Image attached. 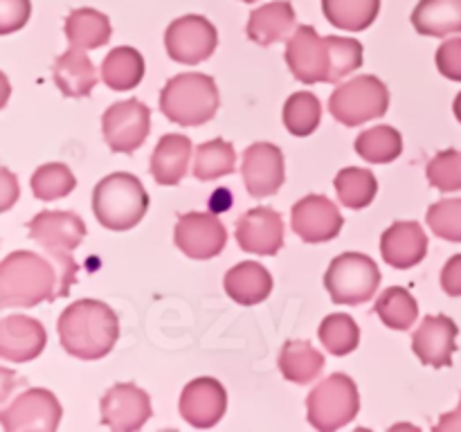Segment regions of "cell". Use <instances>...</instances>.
Masks as SVG:
<instances>
[{
	"label": "cell",
	"mask_w": 461,
	"mask_h": 432,
	"mask_svg": "<svg viewBox=\"0 0 461 432\" xmlns=\"http://www.w3.org/2000/svg\"><path fill=\"white\" fill-rule=\"evenodd\" d=\"M309 423L322 432L338 430L360 412V394L347 374H331L306 399Z\"/></svg>",
	"instance_id": "obj_6"
},
{
	"label": "cell",
	"mask_w": 461,
	"mask_h": 432,
	"mask_svg": "<svg viewBox=\"0 0 461 432\" xmlns=\"http://www.w3.org/2000/svg\"><path fill=\"white\" fill-rule=\"evenodd\" d=\"M356 151L363 160L385 165L396 160L403 151V138L394 126H374L356 138Z\"/></svg>",
	"instance_id": "obj_31"
},
{
	"label": "cell",
	"mask_w": 461,
	"mask_h": 432,
	"mask_svg": "<svg viewBox=\"0 0 461 432\" xmlns=\"http://www.w3.org/2000/svg\"><path fill=\"white\" fill-rule=\"evenodd\" d=\"M286 63L302 84H331V36H320L311 25H300L286 43Z\"/></svg>",
	"instance_id": "obj_8"
},
{
	"label": "cell",
	"mask_w": 461,
	"mask_h": 432,
	"mask_svg": "<svg viewBox=\"0 0 461 432\" xmlns=\"http://www.w3.org/2000/svg\"><path fill=\"white\" fill-rule=\"evenodd\" d=\"M237 243L243 252L273 256L284 246V220L273 207H255L237 223Z\"/></svg>",
	"instance_id": "obj_18"
},
{
	"label": "cell",
	"mask_w": 461,
	"mask_h": 432,
	"mask_svg": "<svg viewBox=\"0 0 461 432\" xmlns=\"http://www.w3.org/2000/svg\"><path fill=\"white\" fill-rule=\"evenodd\" d=\"M428 225L437 237L461 243V198H444L430 205Z\"/></svg>",
	"instance_id": "obj_39"
},
{
	"label": "cell",
	"mask_w": 461,
	"mask_h": 432,
	"mask_svg": "<svg viewBox=\"0 0 461 432\" xmlns=\"http://www.w3.org/2000/svg\"><path fill=\"white\" fill-rule=\"evenodd\" d=\"M390 106V90L378 76L360 75L338 86L329 99V111L340 124L360 126L383 117Z\"/></svg>",
	"instance_id": "obj_7"
},
{
	"label": "cell",
	"mask_w": 461,
	"mask_h": 432,
	"mask_svg": "<svg viewBox=\"0 0 461 432\" xmlns=\"http://www.w3.org/2000/svg\"><path fill=\"white\" fill-rule=\"evenodd\" d=\"M428 183L439 192H459L461 189V151L448 148L428 162Z\"/></svg>",
	"instance_id": "obj_38"
},
{
	"label": "cell",
	"mask_w": 461,
	"mask_h": 432,
	"mask_svg": "<svg viewBox=\"0 0 461 432\" xmlns=\"http://www.w3.org/2000/svg\"><path fill=\"white\" fill-rule=\"evenodd\" d=\"M120 336L115 310L99 300H79L59 318V338L63 349L79 360H99L108 356Z\"/></svg>",
	"instance_id": "obj_2"
},
{
	"label": "cell",
	"mask_w": 461,
	"mask_h": 432,
	"mask_svg": "<svg viewBox=\"0 0 461 432\" xmlns=\"http://www.w3.org/2000/svg\"><path fill=\"white\" fill-rule=\"evenodd\" d=\"M225 292L241 306H255L273 292V277L255 261H243L225 274Z\"/></svg>",
	"instance_id": "obj_23"
},
{
	"label": "cell",
	"mask_w": 461,
	"mask_h": 432,
	"mask_svg": "<svg viewBox=\"0 0 461 432\" xmlns=\"http://www.w3.org/2000/svg\"><path fill=\"white\" fill-rule=\"evenodd\" d=\"M336 192L342 205L351 207V210H363V207L372 205V201L376 198L378 180L369 169L347 166L336 176Z\"/></svg>",
	"instance_id": "obj_32"
},
{
	"label": "cell",
	"mask_w": 461,
	"mask_h": 432,
	"mask_svg": "<svg viewBox=\"0 0 461 432\" xmlns=\"http://www.w3.org/2000/svg\"><path fill=\"white\" fill-rule=\"evenodd\" d=\"M234 165H237V153L234 147L225 140L216 138L210 142L201 144L194 156V176L198 180H216L223 176L232 174Z\"/></svg>",
	"instance_id": "obj_33"
},
{
	"label": "cell",
	"mask_w": 461,
	"mask_h": 432,
	"mask_svg": "<svg viewBox=\"0 0 461 432\" xmlns=\"http://www.w3.org/2000/svg\"><path fill=\"white\" fill-rule=\"evenodd\" d=\"M77 187V178L61 162H50L32 174V192L39 201H57Z\"/></svg>",
	"instance_id": "obj_37"
},
{
	"label": "cell",
	"mask_w": 461,
	"mask_h": 432,
	"mask_svg": "<svg viewBox=\"0 0 461 432\" xmlns=\"http://www.w3.org/2000/svg\"><path fill=\"white\" fill-rule=\"evenodd\" d=\"M104 140L115 153L138 151L151 130V111L140 99L117 102L102 117Z\"/></svg>",
	"instance_id": "obj_10"
},
{
	"label": "cell",
	"mask_w": 461,
	"mask_h": 432,
	"mask_svg": "<svg viewBox=\"0 0 461 432\" xmlns=\"http://www.w3.org/2000/svg\"><path fill=\"white\" fill-rule=\"evenodd\" d=\"M57 264L48 255L16 250L0 264V306L3 309H32L41 302L59 300Z\"/></svg>",
	"instance_id": "obj_1"
},
{
	"label": "cell",
	"mask_w": 461,
	"mask_h": 432,
	"mask_svg": "<svg viewBox=\"0 0 461 432\" xmlns=\"http://www.w3.org/2000/svg\"><path fill=\"white\" fill-rule=\"evenodd\" d=\"M32 12L30 0H0V34L21 30Z\"/></svg>",
	"instance_id": "obj_40"
},
{
	"label": "cell",
	"mask_w": 461,
	"mask_h": 432,
	"mask_svg": "<svg viewBox=\"0 0 461 432\" xmlns=\"http://www.w3.org/2000/svg\"><path fill=\"white\" fill-rule=\"evenodd\" d=\"M441 288L450 297H461V255L450 256L441 270Z\"/></svg>",
	"instance_id": "obj_42"
},
{
	"label": "cell",
	"mask_w": 461,
	"mask_h": 432,
	"mask_svg": "<svg viewBox=\"0 0 461 432\" xmlns=\"http://www.w3.org/2000/svg\"><path fill=\"white\" fill-rule=\"evenodd\" d=\"M291 216L293 230L306 243L331 241L340 234L342 225H345V219H342L336 202L329 201L327 196H318V194H309L302 201H297L293 205Z\"/></svg>",
	"instance_id": "obj_15"
},
{
	"label": "cell",
	"mask_w": 461,
	"mask_h": 432,
	"mask_svg": "<svg viewBox=\"0 0 461 432\" xmlns=\"http://www.w3.org/2000/svg\"><path fill=\"white\" fill-rule=\"evenodd\" d=\"M412 25L421 36L461 34V0H419Z\"/></svg>",
	"instance_id": "obj_26"
},
{
	"label": "cell",
	"mask_w": 461,
	"mask_h": 432,
	"mask_svg": "<svg viewBox=\"0 0 461 432\" xmlns=\"http://www.w3.org/2000/svg\"><path fill=\"white\" fill-rule=\"evenodd\" d=\"M180 417L194 428H212L221 421L228 408V394L216 378H196L180 394Z\"/></svg>",
	"instance_id": "obj_17"
},
{
	"label": "cell",
	"mask_w": 461,
	"mask_h": 432,
	"mask_svg": "<svg viewBox=\"0 0 461 432\" xmlns=\"http://www.w3.org/2000/svg\"><path fill=\"white\" fill-rule=\"evenodd\" d=\"M320 340H322L324 349L333 356H347L356 351L360 345V328L351 315L333 313L327 315L320 324L318 331Z\"/></svg>",
	"instance_id": "obj_36"
},
{
	"label": "cell",
	"mask_w": 461,
	"mask_h": 432,
	"mask_svg": "<svg viewBox=\"0 0 461 432\" xmlns=\"http://www.w3.org/2000/svg\"><path fill=\"white\" fill-rule=\"evenodd\" d=\"M3 178H5V201H3V210H9L12 202L18 198V187L14 183V176L9 174L7 169H3Z\"/></svg>",
	"instance_id": "obj_44"
},
{
	"label": "cell",
	"mask_w": 461,
	"mask_h": 432,
	"mask_svg": "<svg viewBox=\"0 0 461 432\" xmlns=\"http://www.w3.org/2000/svg\"><path fill=\"white\" fill-rule=\"evenodd\" d=\"M149 210L144 184L126 171H115L97 183L93 192V212L104 228L124 232L135 228Z\"/></svg>",
	"instance_id": "obj_4"
},
{
	"label": "cell",
	"mask_w": 461,
	"mask_h": 432,
	"mask_svg": "<svg viewBox=\"0 0 461 432\" xmlns=\"http://www.w3.org/2000/svg\"><path fill=\"white\" fill-rule=\"evenodd\" d=\"M243 3H255V0H243Z\"/></svg>",
	"instance_id": "obj_46"
},
{
	"label": "cell",
	"mask_w": 461,
	"mask_h": 432,
	"mask_svg": "<svg viewBox=\"0 0 461 432\" xmlns=\"http://www.w3.org/2000/svg\"><path fill=\"white\" fill-rule=\"evenodd\" d=\"M192 140L185 135L169 133L160 138L151 156V176L160 184H178L187 176Z\"/></svg>",
	"instance_id": "obj_24"
},
{
	"label": "cell",
	"mask_w": 461,
	"mask_h": 432,
	"mask_svg": "<svg viewBox=\"0 0 461 432\" xmlns=\"http://www.w3.org/2000/svg\"><path fill=\"white\" fill-rule=\"evenodd\" d=\"M59 421H61V403L52 392L43 387L23 392L0 410V423L5 432H52L59 428Z\"/></svg>",
	"instance_id": "obj_9"
},
{
	"label": "cell",
	"mask_w": 461,
	"mask_h": 432,
	"mask_svg": "<svg viewBox=\"0 0 461 432\" xmlns=\"http://www.w3.org/2000/svg\"><path fill=\"white\" fill-rule=\"evenodd\" d=\"M293 32H295V9L288 0H277L255 9L246 27L248 39L259 45L288 40Z\"/></svg>",
	"instance_id": "obj_22"
},
{
	"label": "cell",
	"mask_w": 461,
	"mask_h": 432,
	"mask_svg": "<svg viewBox=\"0 0 461 432\" xmlns=\"http://www.w3.org/2000/svg\"><path fill=\"white\" fill-rule=\"evenodd\" d=\"M279 369L286 381L306 385L322 374L324 356L309 340H291L282 346Z\"/></svg>",
	"instance_id": "obj_28"
},
{
	"label": "cell",
	"mask_w": 461,
	"mask_h": 432,
	"mask_svg": "<svg viewBox=\"0 0 461 432\" xmlns=\"http://www.w3.org/2000/svg\"><path fill=\"white\" fill-rule=\"evenodd\" d=\"M324 18L347 32L367 30L381 12V0H322Z\"/></svg>",
	"instance_id": "obj_30"
},
{
	"label": "cell",
	"mask_w": 461,
	"mask_h": 432,
	"mask_svg": "<svg viewBox=\"0 0 461 432\" xmlns=\"http://www.w3.org/2000/svg\"><path fill=\"white\" fill-rule=\"evenodd\" d=\"M381 284L376 261L360 252H345L336 256L324 273V288L336 304L356 306L372 300Z\"/></svg>",
	"instance_id": "obj_5"
},
{
	"label": "cell",
	"mask_w": 461,
	"mask_h": 432,
	"mask_svg": "<svg viewBox=\"0 0 461 432\" xmlns=\"http://www.w3.org/2000/svg\"><path fill=\"white\" fill-rule=\"evenodd\" d=\"M167 54L174 61L185 63V66H196L214 54L219 45V32L207 21L205 16H189L176 18L165 34Z\"/></svg>",
	"instance_id": "obj_11"
},
{
	"label": "cell",
	"mask_w": 461,
	"mask_h": 432,
	"mask_svg": "<svg viewBox=\"0 0 461 432\" xmlns=\"http://www.w3.org/2000/svg\"><path fill=\"white\" fill-rule=\"evenodd\" d=\"M99 72L111 90H133L144 76V58L135 48H115L104 58Z\"/></svg>",
	"instance_id": "obj_29"
},
{
	"label": "cell",
	"mask_w": 461,
	"mask_h": 432,
	"mask_svg": "<svg viewBox=\"0 0 461 432\" xmlns=\"http://www.w3.org/2000/svg\"><path fill=\"white\" fill-rule=\"evenodd\" d=\"M48 342L43 324L27 315H9L0 322V356L9 363H30Z\"/></svg>",
	"instance_id": "obj_20"
},
{
	"label": "cell",
	"mask_w": 461,
	"mask_h": 432,
	"mask_svg": "<svg viewBox=\"0 0 461 432\" xmlns=\"http://www.w3.org/2000/svg\"><path fill=\"white\" fill-rule=\"evenodd\" d=\"M322 120V104L313 93H295L284 104V126L297 138L313 133Z\"/></svg>",
	"instance_id": "obj_35"
},
{
	"label": "cell",
	"mask_w": 461,
	"mask_h": 432,
	"mask_svg": "<svg viewBox=\"0 0 461 432\" xmlns=\"http://www.w3.org/2000/svg\"><path fill=\"white\" fill-rule=\"evenodd\" d=\"M32 241L43 248L45 255L72 252L86 237V225L75 212H39L27 223Z\"/></svg>",
	"instance_id": "obj_14"
},
{
	"label": "cell",
	"mask_w": 461,
	"mask_h": 432,
	"mask_svg": "<svg viewBox=\"0 0 461 432\" xmlns=\"http://www.w3.org/2000/svg\"><path fill=\"white\" fill-rule=\"evenodd\" d=\"M241 174L246 180V189L255 198L277 194L286 178L282 148L270 142H257L248 147L243 153Z\"/></svg>",
	"instance_id": "obj_16"
},
{
	"label": "cell",
	"mask_w": 461,
	"mask_h": 432,
	"mask_svg": "<svg viewBox=\"0 0 461 432\" xmlns=\"http://www.w3.org/2000/svg\"><path fill=\"white\" fill-rule=\"evenodd\" d=\"M435 430H439V432H461V400H459V405H457V410H455V412L444 414V417L439 418V423L435 426Z\"/></svg>",
	"instance_id": "obj_43"
},
{
	"label": "cell",
	"mask_w": 461,
	"mask_h": 432,
	"mask_svg": "<svg viewBox=\"0 0 461 432\" xmlns=\"http://www.w3.org/2000/svg\"><path fill=\"white\" fill-rule=\"evenodd\" d=\"M428 252V237L417 220H399L381 237L383 259L396 270H408L421 264Z\"/></svg>",
	"instance_id": "obj_21"
},
{
	"label": "cell",
	"mask_w": 461,
	"mask_h": 432,
	"mask_svg": "<svg viewBox=\"0 0 461 432\" xmlns=\"http://www.w3.org/2000/svg\"><path fill=\"white\" fill-rule=\"evenodd\" d=\"M437 68L444 76L461 81V39H450L437 50Z\"/></svg>",
	"instance_id": "obj_41"
},
{
	"label": "cell",
	"mask_w": 461,
	"mask_h": 432,
	"mask_svg": "<svg viewBox=\"0 0 461 432\" xmlns=\"http://www.w3.org/2000/svg\"><path fill=\"white\" fill-rule=\"evenodd\" d=\"M54 81L66 97H88L97 86V70L84 50L70 48L54 63Z\"/></svg>",
	"instance_id": "obj_25"
},
{
	"label": "cell",
	"mask_w": 461,
	"mask_h": 432,
	"mask_svg": "<svg viewBox=\"0 0 461 432\" xmlns=\"http://www.w3.org/2000/svg\"><path fill=\"white\" fill-rule=\"evenodd\" d=\"M219 88L210 75L183 72L171 76L160 93V111L180 126L207 124L219 111Z\"/></svg>",
	"instance_id": "obj_3"
},
{
	"label": "cell",
	"mask_w": 461,
	"mask_h": 432,
	"mask_svg": "<svg viewBox=\"0 0 461 432\" xmlns=\"http://www.w3.org/2000/svg\"><path fill=\"white\" fill-rule=\"evenodd\" d=\"M113 34V27L108 16H104L97 9H75L66 18V36L70 48L77 50H95L108 43Z\"/></svg>",
	"instance_id": "obj_27"
},
{
	"label": "cell",
	"mask_w": 461,
	"mask_h": 432,
	"mask_svg": "<svg viewBox=\"0 0 461 432\" xmlns=\"http://www.w3.org/2000/svg\"><path fill=\"white\" fill-rule=\"evenodd\" d=\"M376 315L383 320V324L399 331H408L419 315V304L408 288L392 286L378 297Z\"/></svg>",
	"instance_id": "obj_34"
},
{
	"label": "cell",
	"mask_w": 461,
	"mask_h": 432,
	"mask_svg": "<svg viewBox=\"0 0 461 432\" xmlns=\"http://www.w3.org/2000/svg\"><path fill=\"white\" fill-rule=\"evenodd\" d=\"M151 414V399L133 382H117L102 399V423L115 432L140 430Z\"/></svg>",
	"instance_id": "obj_13"
},
{
	"label": "cell",
	"mask_w": 461,
	"mask_h": 432,
	"mask_svg": "<svg viewBox=\"0 0 461 432\" xmlns=\"http://www.w3.org/2000/svg\"><path fill=\"white\" fill-rule=\"evenodd\" d=\"M457 324L448 315H428L412 338V349L423 364L450 367L457 349Z\"/></svg>",
	"instance_id": "obj_19"
},
{
	"label": "cell",
	"mask_w": 461,
	"mask_h": 432,
	"mask_svg": "<svg viewBox=\"0 0 461 432\" xmlns=\"http://www.w3.org/2000/svg\"><path fill=\"white\" fill-rule=\"evenodd\" d=\"M455 117L461 122V93L455 97Z\"/></svg>",
	"instance_id": "obj_45"
},
{
	"label": "cell",
	"mask_w": 461,
	"mask_h": 432,
	"mask_svg": "<svg viewBox=\"0 0 461 432\" xmlns=\"http://www.w3.org/2000/svg\"><path fill=\"white\" fill-rule=\"evenodd\" d=\"M174 241L180 252L192 259H212L223 252L225 243H228V232L219 216L189 212V214L180 216L176 223Z\"/></svg>",
	"instance_id": "obj_12"
}]
</instances>
